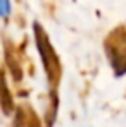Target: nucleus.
<instances>
[{
  "mask_svg": "<svg viewBox=\"0 0 126 127\" xmlns=\"http://www.w3.org/2000/svg\"><path fill=\"white\" fill-rule=\"evenodd\" d=\"M35 38H36V45H38V50H40V55H42L45 70H47L48 83L52 86V91H55V88H57L59 81H61V62H59V57L54 52L52 45L48 41V36L42 29L40 24H35Z\"/></svg>",
  "mask_w": 126,
  "mask_h": 127,
  "instance_id": "f257e3e1",
  "label": "nucleus"
},
{
  "mask_svg": "<svg viewBox=\"0 0 126 127\" xmlns=\"http://www.w3.org/2000/svg\"><path fill=\"white\" fill-rule=\"evenodd\" d=\"M105 52L109 55V60L112 69L118 76H123L126 72V29L118 28L114 29L109 38L105 40Z\"/></svg>",
  "mask_w": 126,
  "mask_h": 127,
  "instance_id": "f03ea898",
  "label": "nucleus"
},
{
  "mask_svg": "<svg viewBox=\"0 0 126 127\" xmlns=\"http://www.w3.org/2000/svg\"><path fill=\"white\" fill-rule=\"evenodd\" d=\"M14 127H42V122L29 105H21L16 110Z\"/></svg>",
  "mask_w": 126,
  "mask_h": 127,
  "instance_id": "7ed1b4c3",
  "label": "nucleus"
},
{
  "mask_svg": "<svg viewBox=\"0 0 126 127\" xmlns=\"http://www.w3.org/2000/svg\"><path fill=\"white\" fill-rule=\"evenodd\" d=\"M0 106L3 110V113H10L14 103H12V96L9 93V88L5 84V77H3V72L0 70Z\"/></svg>",
  "mask_w": 126,
  "mask_h": 127,
  "instance_id": "20e7f679",
  "label": "nucleus"
},
{
  "mask_svg": "<svg viewBox=\"0 0 126 127\" xmlns=\"http://www.w3.org/2000/svg\"><path fill=\"white\" fill-rule=\"evenodd\" d=\"M0 14H9V3L7 0H0Z\"/></svg>",
  "mask_w": 126,
  "mask_h": 127,
  "instance_id": "39448f33",
  "label": "nucleus"
}]
</instances>
